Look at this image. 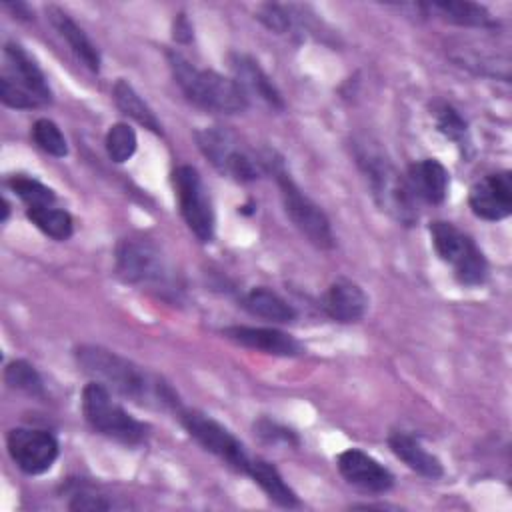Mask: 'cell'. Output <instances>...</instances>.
<instances>
[{
  "label": "cell",
  "instance_id": "cell-28",
  "mask_svg": "<svg viewBox=\"0 0 512 512\" xmlns=\"http://www.w3.org/2000/svg\"><path fill=\"white\" fill-rule=\"evenodd\" d=\"M6 184L20 200H24L28 204V208L30 206H54V202H56L54 190L36 178L16 174V176H10Z\"/></svg>",
  "mask_w": 512,
  "mask_h": 512
},
{
  "label": "cell",
  "instance_id": "cell-21",
  "mask_svg": "<svg viewBox=\"0 0 512 512\" xmlns=\"http://www.w3.org/2000/svg\"><path fill=\"white\" fill-rule=\"evenodd\" d=\"M416 8L424 16H436L444 22L456 24V26H466V28H488L494 26V20L490 12L476 2H466V0H434V2H424L416 4Z\"/></svg>",
  "mask_w": 512,
  "mask_h": 512
},
{
  "label": "cell",
  "instance_id": "cell-33",
  "mask_svg": "<svg viewBox=\"0 0 512 512\" xmlns=\"http://www.w3.org/2000/svg\"><path fill=\"white\" fill-rule=\"evenodd\" d=\"M254 430L268 444L282 442V444H288V446H298V438H296V434L292 430H288V428H284V426H280V424H276V422H272L268 418L258 420Z\"/></svg>",
  "mask_w": 512,
  "mask_h": 512
},
{
  "label": "cell",
  "instance_id": "cell-27",
  "mask_svg": "<svg viewBox=\"0 0 512 512\" xmlns=\"http://www.w3.org/2000/svg\"><path fill=\"white\" fill-rule=\"evenodd\" d=\"M4 382L20 392L30 396H44V382L38 370L26 360H12L4 368Z\"/></svg>",
  "mask_w": 512,
  "mask_h": 512
},
{
  "label": "cell",
  "instance_id": "cell-10",
  "mask_svg": "<svg viewBox=\"0 0 512 512\" xmlns=\"http://www.w3.org/2000/svg\"><path fill=\"white\" fill-rule=\"evenodd\" d=\"M178 418H180L182 426L186 428V432L204 450H208L210 454L220 458L228 468L246 474L252 458L244 450L242 442L226 426H222L218 420H214L212 416L202 414L198 410L180 408Z\"/></svg>",
  "mask_w": 512,
  "mask_h": 512
},
{
  "label": "cell",
  "instance_id": "cell-9",
  "mask_svg": "<svg viewBox=\"0 0 512 512\" xmlns=\"http://www.w3.org/2000/svg\"><path fill=\"white\" fill-rule=\"evenodd\" d=\"M114 272L126 284H158L166 280V260L148 236H126L116 244Z\"/></svg>",
  "mask_w": 512,
  "mask_h": 512
},
{
  "label": "cell",
  "instance_id": "cell-18",
  "mask_svg": "<svg viewBox=\"0 0 512 512\" xmlns=\"http://www.w3.org/2000/svg\"><path fill=\"white\" fill-rule=\"evenodd\" d=\"M230 68L234 72V80L240 84V88L250 96H258L264 104H268L272 110L284 108V98L272 78L260 68V64L246 56V54H232L230 56Z\"/></svg>",
  "mask_w": 512,
  "mask_h": 512
},
{
  "label": "cell",
  "instance_id": "cell-14",
  "mask_svg": "<svg viewBox=\"0 0 512 512\" xmlns=\"http://www.w3.org/2000/svg\"><path fill=\"white\" fill-rule=\"evenodd\" d=\"M222 334L250 350H258L272 356H300L304 352L302 344L288 332H282L278 328H264V326H228L222 330Z\"/></svg>",
  "mask_w": 512,
  "mask_h": 512
},
{
  "label": "cell",
  "instance_id": "cell-12",
  "mask_svg": "<svg viewBox=\"0 0 512 512\" xmlns=\"http://www.w3.org/2000/svg\"><path fill=\"white\" fill-rule=\"evenodd\" d=\"M468 204L474 216L498 222L512 212V174L508 170L494 172L474 182L468 192Z\"/></svg>",
  "mask_w": 512,
  "mask_h": 512
},
{
  "label": "cell",
  "instance_id": "cell-5",
  "mask_svg": "<svg viewBox=\"0 0 512 512\" xmlns=\"http://www.w3.org/2000/svg\"><path fill=\"white\" fill-rule=\"evenodd\" d=\"M196 142L210 164L234 182H252L266 172V154L248 150L228 128L206 126L196 132Z\"/></svg>",
  "mask_w": 512,
  "mask_h": 512
},
{
  "label": "cell",
  "instance_id": "cell-16",
  "mask_svg": "<svg viewBox=\"0 0 512 512\" xmlns=\"http://www.w3.org/2000/svg\"><path fill=\"white\" fill-rule=\"evenodd\" d=\"M322 308L328 318L340 324H352L364 318L368 310L366 292L348 278L334 280L322 298Z\"/></svg>",
  "mask_w": 512,
  "mask_h": 512
},
{
  "label": "cell",
  "instance_id": "cell-17",
  "mask_svg": "<svg viewBox=\"0 0 512 512\" xmlns=\"http://www.w3.org/2000/svg\"><path fill=\"white\" fill-rule=\"evenodd\" d=\"M406 182L416 200L426 204H442L448 194L450 174L436 158H424L410 164Z\"/></svg>",
  "mask_w": 512,
  "mask_h": 512
},
{
  "label": "cell",
  "instance_id": "cell-20",
  "mask_svg": "<svg viewBox=\"0 0 512 512\" xmlns=\"http://www.w3.org/2000/svg\"><path fill=\"white\" fill-rule=\"evenodd\" d=\"M46 16L50 24L56 28V32L66 40L70 50L76 54V58L90 70L100 72L102 58L96 48V44L86 36V32L58 6H46Z\"/></svg>",
  "mask_w": 512,
  "mask_h": 512
},
{
  "label": "cell",
  "instance_id": "cell-37",
  "mask_svg": "<svg viewBox=\"0 0 512 512\" xmlns=\"http://www.w3.org/2000/svg\"><path fill=\"white\" fill-rule=\"evenodd\" d=\"M2 222H6V218H8V212H10V206H8V202L6 200H2Z\"/></svg>",
  "mask_w": 512,
  "mask_h": 512
},
{
  "label": "cell",
  "instance_id": "cell-1",
  "mask_svg": "<svg viewBox=\"0 0 512 512\" xmlns=\"http://www.w3.org/2000/svg\"><path fill=\"white\" fill-rule=\"evenodd\" d=\"M76 362L94 382L106 386L110 392L138 404H158L162 408H174L180 412L176 394L168 384L150 376L144 368L108 348L94 344L78 346Z\"/></svg>",
  "mask_w": 512,
  "mask_h": 512
},
{
  "label": "cell",
  "instance_id": "cell-35",
  "mask_svg": "<svg viewBox=\"0 0 512 512\" xmlns=\"http://www.w3.org/2000/svg\"><path fill=\"white\" fill-rule=\"evenodd\" d=\"M174 38L180 40V42H188L192 38V26L184 18V14H180L176 24H174Z\"/></svg>",
  "mask_w": 512,
  "mask_h": 512
},
{
  "label": "cell",
  "instance_id": "cell-8",
  "mask_svg": "<svg viewBox=\"0 0 512 512\" xmlns=\"http://www.w3.org/2000/svg\"><path fill=\"white\" fill-rule=\"evenodd\" d=\"M172 186L188 230L200 242H210L214 238L216 216L212 198L208 194V188L204 186L200 172L190 164H182L172 172Z\"/></svg>",
  "mask_w": 512,
  "mask_h": 512
},
{
  "label": "cell",
  "instance_id": "cell-3",
  "mask_svg": "<svg viewBox=\"0 0 512 512\" xmlns=\"http://www.w3.org/2000/svg\"><path fill=\"white\" fill-rule=\"evenodd\" d=\"M356 158L370 182L378 206L396 222L412 226L418 220V210L406 176H402L380 152L370 150L368 146H360L356 150Z\"/></svg>",
  "mask_w": 512,
  "mask_h": 512
},
{
  "label": "cell",
  "instance_id": "cell-7",
  "mask_svg": "<svg viewBox=\"0 0 512 512\" xmlns=\"http://www.w3.org/2000/svg\"><path fill=\"white\" fill-rule=\"evenodd\" d=\"M432 246L442 262L452 266L454 278L462 286H480L488 278V262L476 242L452 222L434 220L428 226Z\"/></svg>",
  "mask_w": 512,
  "mask_h": 512
},
{
  "label": "cell",
  "instance_id": "cell-2",
  "mask_svg": "<svg viewBox=\"0 0 512 512\" xmlns=\"http://www.w3.org/2000/svg\"><path fill=\"white\" fill-rule=\"evenodd\" d=\"M168 66L174 82L194 106L218 114H238L248 108V94L234 78L198 68L174 50L168 52Z\"/></svg>",
  "mask_w": 512,
  "mask_h": 512
},
{
  "label": "cell",
  "instance_id": "cell-23",
  "mask_svg": "<svg viewBox=\"0 0 512 512\" xmlns=\"http://www.w3.org/2000/svg\"><path fill=\"white\" fill-rule=\"evenodd\" d=\"M246 474L262 488V492L274 504H278L282 508H296V506H300V500H298L296 492L286 484V480L282 478L278 468L274 464H270L268 460H262V458L250 460Z\"/></svg>",
  "mask_w": 512,
  "mask_h": 512
},
{
  "label": "cell",
  "instance_id": "cell-6",
  "mask_svg": "<svg viewBox=\"0 0 512 512\" xmlns=\"http://www.w3.org/2000/svg\"><path fill=\"white\" fill-rule=\"evenodd\" d=\"M82 414L94 432L116 442L136 446L148 436V426L124 410L112 392L94 380L82 390Z\"/></svg>",
  "mask_w": 512,
  "mask_h": 512
},
{
  "label": "cell",
  "instance_id": "cell-22",
  "mask_svg": "<svg viewBox=\"0 0 512 512\" xmlns=\"http://www.w3.org/2000/svg\"><path fill=\"white\" fill-rule=\"evenodd\" d=\"M240 304L252 316L268 320V322H276V324L294 322L296 316H298L296 308L288 300H284L278 292H274V290H270L266 286L250 288L242 296Z\"/></svg>",
  "mask_w": 512,
  "mask_h": 512
},
{
  "label": "cell",
  "instance_id": "cell-34",
  "mask_svg": "<svg viewBox=\"0 0 512 512\" xmlns=\"http://www.w3.org/2000/svg\"><path fill=\"white\" fill-rule=\"evenodd\" d=\"M70 510H90V512H102L110 510L112 502L106 500L102 494H96L90 488H78L72 492V500L68 502Z\"/></svg>",
  "mask_w": 512,
  "mask_h": 512
},
{
  "label": "cell",
  "instance_id": "cell-4",
  "mask_svg": "<svg viewBox=\"0 0 512 512\" xmlns=\"http://www.w3.org/2000/svg\"><path fill=\"white\" fill-rule=\"evenodd\" d=\"M266 172L274 174L276 184L280 188L284 212L290 218V222L300 230V234L320 250L334 248L336 240H334V232H332L328 216L310 196H306L300 190V186L286 172L282 158L276 156L274 152L272 154L268 152Z\"/></svg>",
  "mask_w": 512,
  "mask_h": 512
},
{
  "label": "cell",
  "instance_id": "cell-32",
  "mask_svg": "<svg viewBox=\"0 0 512 512\" xmlns=\"http://www.w3.org/2000/svg\"><path fill=\"white\" fill-rule=\"evenodd\" d=\"M0 100H2V104L10 106V108H16V110H30V108L40 106V102L36 98H32L26 90L16 86L4 74L0 76Z\"/></svg>",
  "mask_w": 512,
  "mask_h": 512
},
{
  "label": "cell",
  "instance_id": "cell-29",
  "mask_svg": "<svg viewBox=\"0 0 512 512\" xmlns=\"http://www.w3.org/2000/svg\"><path fill=\"white\" fill-rule=\"evenodd\" d=\"M32 140L34 144L44 150L46 154L54 156V158H64L68 154V144L66 138L62 134V130L58 128L56 122H52L50 118H38L32 124Z\"/></svg>",
  "mask_w": 512,
  "mask_h": 512
},
{
  "label": "cell",
  "instance_id": "cell-13",
  "mask_svg": "<svg viewBox=\"0 0 512 512\" xmlns=\"http://www.w3.org/2000/svg\"><path fill=\"white\" fill-rule=\"evenodd\" d=\"M336 466L342 478L362 492L382 494L388 492L394 484L392 472L360 448H348L340 452L336 458Z\"/></svg>",
  "mask_w": 512,
  "mask_h": 512
},
{
  "label": "cell",
  "instance_id": "cell-31",
  "mask_svg": "<svg viewBox=\"0 0 512 512\" xmlns=\"http://www.w3.org/2000/svg\"><path fill=\"white\" fill-rule=\"evenodd\" d=\"M256 18L276 34H286L294 24V16L290 8L282 4H262L256 12Z\"/></svg>",
  "mask_w": 512,
  "mask_h": 512
},
{
  "label": "cell",
  "instance_id": "cell-11",
  "mask_svg": "<svg viewBox=\"0 0 512 512\" xmlns=\"http://www.w3.org/2000/svg\"><path fill=\"white\" fill-rule=\"evenodd\" d=\"M6 448L12 462L30 476L48 472L60 454L56 436L40 428H12L6 436Z\"/></svg>",
  "mask_w": 512,
  "mask_h": 512
},
{
  "label": "cell",
  "instance_id": "cell-36",
  "mask_svg": "<svg viewBox=\"0 0 512 512\" xmlns=\"http://www.w3.org/2000/svg\"><path fill=\"white\" fill-rule=\"evenodd\" d=\"M8 10H14V14H16V18H32V12H30V8L24 4V2H6L4 4Z\"/></svg>",
  "mask_w": 512,
  "mask_h": 512
},
{
  "label": "cell",
  "instance_id": "cell-24",
  "mask_svg": "<svg viewBox=\"0 0 512 512\" xmlns=\"http://www.w3.org/2000/svg\"><path fill=\"white\" fill-rule=\"evenodd\" d=\"M112 98L116 108L126 114L128 118L136 120L140 126L152 130L154 134H162V124L156 118V114L152 112V108L140 98V94L134 90V86L130 82H126L124 78H118L114 88H112Z\"/></svg>",
  "mask_w": 512,
  "mask_h": 512
},
{
  "label": "cell",
  "instance_id": "cell-26",
  "mask_svg": "<svg viewBox=\"0 0 512 512\" xmlns=\"http://www.w3.org/2000/svg\"><path fill=\"white\" fill-rule=\"evenodd\" d=\"M104 144H106L108 158L116 164H122V162L130 160L134 156L136 146H138V138H136V132L130 124L116 122L108 128Z\"/></svg>",
  "mask_w": 512,
  "mask_h": 512
},
{
  "label": "cell",
  "instance_id": "cell-19",
  "mask_svg": "<svg viewBox=\"0 0 512 512\" xmlns=\"http://www.w3.org/2000/svg\"><path fill=\"white\" fill-rule=\"evenodd\" d=\"M388 446L394 452V456L398 460H402L416 474L430 478V480H436L444 474V466H442L440 458L436 454L428 452L416 436L396 430L388 436Z\"/></svg>",
  "mask_w": 512,
  "mask_h": 512
},
{
  "label": "cell",
  "instance_id": "cell-15",
  "mask_svg": "<svg viewBox=\"0 0 512 512\" xmlns=\"http://www.w3.org/2000/svg\"><path fill=\"white\" fill-rule=\"evenodd\" d=\"M4 60H6V70H4L6 78H10L16 86L26 90L32 98H36L40 106L52 102V90L44 72L20 44L8 42L4 46Z\"/></svg>",
  "mask_w": 512,
  "mask_h": 512
},
{
  "label": "cell",
  "instance_id": "cell-30",
  "mask_svg": "<svg viewBox=\"0 0 512 512\" xmlns=\"http://www.w3.org/2000/svg\"><path fill=\"white\" fill-rule=\"evenodd\" d=\"M434 118H436V128L444 138L456 142L458 146H468L470 144L468 124L456 108L442 102L434 108Z\"/></svg>",
  "mask_w": 512,
  "mask_h": 512
},
{
  "label": "cell",
  "instance_id": "cell-25",
  "mask_svg": "<svg viewBox=\"0 0 512 512\" xmlns=\"http://www.w3.org/2000/svg\"><path fill=\"white\" fill-rule=\"evenodd\" d=\"M26 216L28 220L48 238L64 242L72 236L74 232V220L72 216L62 210V208H54V206H30L26 208Z\"/></svg>",
  "mask_w": 512,
  "mask_h": 512
}]
</instances>
